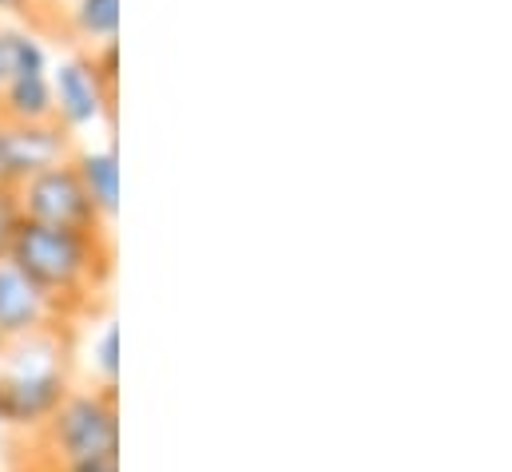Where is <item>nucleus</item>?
<instances>
[{"mask_svg": "<svg viewBox=\"0 0 512 472\" xmlns=\"http://www.w3.org/2000/svg\"><path fill=\"white\" fill-rule=\"evenodd\" d=\"M40 472H64V469H48V465H40Z\"/></svg>", "mask_w": 512, "mask_h": 472, "instance_id": "obj_17", "label": "nucleus"}, {"mask_svg": "<svg viewBox=\"0 0 512 472\" xmlns=\"http://www.w3.org/2000/svg\"><path fill=\"white\" fill-rule=\"evenodd\" d=\"M48 72H52L48 48L24 28H8V76H48Z\"/></svg>", "mask_w": 512, "mask_h": 472, "instance_id": "obj_11", "label": "nucleus"}, {"mask_svg": "<svg viewBox=\"0 0 512 472\" xmlns=\"http://www.w3.org/2000/svg\"><path fill=\"white\" fill-rule=\"evenodd\" d=\"M72 350L64 330L4 342L0 350V425L32 437L72 389Z\"/></svg>", "mask_w": 512, "mask_h": 472, "instance_id": "obj_2", "label": "nucleus"}, {"mask_svg": "<svg viewBox=\"0 0 512 472\" xmlns=\"http://www.w3.org/2000/svg\"><path fill=\"white\" fill-rule=\"evenodd\" d=\"M28 0H0V12H24Z\"/></svg>", "mask_w": 512, "mask_h": 472, "instance_id": "obj_16", "label": "nucleus"}, {"mask_svg": "<svg viewBox=\"0 0 512 472\" xmlns=\"http://www.w3.org/2000/svg\"><path fill=\"white\" fill-rule=\"evenodd\" d=\"M64 326L68 318L56 310V302L0 254V338L20 342V338L64 330Z\"/></svg>", "mask_w": 512, "mask_h": 472, "instance_id": "obj_7", "label": "nucleus"}, {"mask_svg": "<svg viewBox=\"0 0 512 472\" xmlns=\"http://www.w3.org/2000/svg\"><path fill=\"white\" fill-rule=\"evenodd\" d=\"M0 350H4V338H0Z\"/></svg>", "mask_w": 512, "mask_h": 472, "instance_id": "obj_18", "label": "nucleus"}, {"mask_svg": "<svg viewBox=\"0 0 512 472\" xmlns=\"http://www.w3.org/2000/svg\"><path fill=\"white\" fill-rule=\"evenodd\" d=\"M72 167L96 207V215L112 227L116 215H120V155L116 147H84V151H72Z\"/></svg>", "mask_w": 512, "mask_h": 472, "instance_id": "obj_8", "label": "nucleus"}, {"mask_svg": "<svg viewBox=\"0 0 512 472\" xmlns=\"http://www.w3.org/2000/svg\"><path fill=\"white\" fill-rule=\"evenodd\" d=\"M48 84H52V108H56L60 127L80 131L100 119H116V92L96 76L88 52L60 60L48 72Z\"/></svg>", "mask_w": 512, "mask_h": 472, "instance_id": "obj_6", "label": "nucleus"}, {"mask_svg": "<svg viewBox=\"0 0 512 472\" xmlns=\"http://www.w3.org/2000/svg\"><path fill=\"white\" fill-rule=\"evenodd\" d=\"M64 472H120V457H92V461H80Z\"/></svg>", "mask_w": 512, "mask_h": 472, "instance_id": "obj_14", "label": "nucleus"}, {"mask_svg": "<svg viewBox=\"0 0 512 472\" xmlns=\"http://www.w3.org/2000/svg\"><path fill=\"white\" fill-rule=\"evenodd\" d=\"M4 258L28 282H36L68 322L88 314L112 278V238L108 235L40 227L28 219H20V227L12 231Z\"/></svg>", "mask_w": 512, "mask_h": 472, "instance_id": "obj_1", "label": "nucleus"}, {"mask_svg": "<svg viewBox=\"0 0 512 472\" xmlns=\"http://www.w3.org/2000/svg\"><path fill=\"white\" fill-rule=\"evenodd\" d=\"M8 80V24H0V84Z\"/></svg>", "mask_w": 512, "mask_h": 472, "instance_id": "obj_15", "label": "nucleus"}, {"mask_svg": "<svg viewBox=\"0 0 512 472\" xmlns=\"http://www.w3.org/2000/svg\"><path fill=\"white\" fill-rule=\"evenodd\" d=\"M92 369L100 377V389L120 393V330H116V322H108L100 330V338L92 342Z\"/></svg>", "mask_w": 512, "mask_h": 472, "instance_id": "obj_12", "label": "nucleus"}, {"mask_svg": "<svg viewBox=\"0 0 512 472\" xmlns=\"http://www.w3.org/2000/svg\"><path fill=\"white\" fill-rule=\"evenodd\" d=\"M20 203H16V191H8V187H0V254H4V246H8V238L12 231L20 227Z\"/></svg>", "mask_w": 512, "mask_h": 472, "instance_id": "obj_13", "label": "nucleus"}, {"mask_svg": "<svg viewBox=\"0 0 512 472\" xmlns=\"http://www.w3.org/2000/svg\"><path fill=\"white\" fill-rule=\"evenodd\" d=\"M72 32L100 48L120 36V0H76L72 4Z\"/></svg>", "mask_w": 512, "mask_h": 472, "instance_id": "obj_10", "label": "nucleus"}, {"mask_svg": "<svg viewBox=\"0 0 512 472\" xmlns=\"http://www.w3.org/2000/svg\"><path fill=\"white\" fill-rule=\"evenodd\" d=\"M48 469H72L92 457H120V393L116 389H68L56 413L32 433Z\"/></svg>", "mask_w": 512, "mask_h": 472, "instance_id": "obj_3", "label": "nucleus"}, {"mask_svg": "<svg viewBox=\"0 0 512 472\" xmlns=\"http://www.w3.org/2000/svg\"><path fill=\"white\" fill-rule=\"evenodd\" d=\"M0 119H16V123L56 119L48 76H8L0 84Z\"/></svg>", "mask_w": 512, "mask_h": 472, "instance_id": "obj_9", "label": "nucleus"}, {"mask_svg": "<svg viewBox=\"0 0 512 472\" xmlns=\"http://www.w3.org/2000/svg\"><path fill=\"white\" fill-rule=\"evenodd\" d=\"M72 151H76L72 131L60 127L56 119H48V123L0 119V187L16 191L32 175L68 163Z\"/></svg>", "mask_w": 512, "mask_h": 472, "instance_id": "obj_5", "label": "nucleus"}, {"mask_svg": "<svg viewBox=\"0 0 512 472\" xmlns=\"http://www.w3.org/2000/svg\"><path fill=\"white\" fill-rule=\"evenodd\" d=\"M20 215L40 227H60V231H80V235H108V223L96 215L72 159L60 167H48L32 175L24 187H16Z\"/></svg>", "mask_w": 512, "mask_h": 472, "instance_id": "obj_4", "label": "nucleus"}]
</instances>
